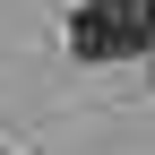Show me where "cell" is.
<instances>
[{"label":"cell","mask_w":155,"mask_h":155,"mask_svg":"<svg viewBox=\"0 0 155 155\" xmlns=\"http://www.w3.org/2000/svg\"><path fill=\"white\" fill-rule=\"evenodd\" d=\"M69 52L78 61H138V52H155V0H78Z\"/></svg>","instance_id":"6da1fadb"}]
</instances>
